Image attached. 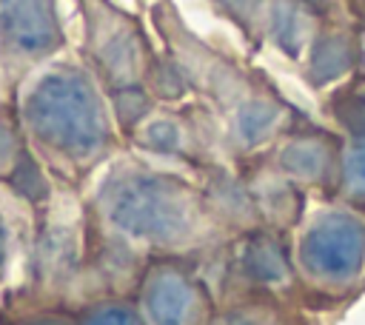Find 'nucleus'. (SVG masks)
Masks as SVG:
<instances>
[{"instance_id": "obj_2", "label": "nucleus", "mask_w": 365, "mask_h": 325, "mask_svg": "<svg viewBox=\"0 0 365 325\" xmlns=\"http://www.w3.org/2000/svg\"><path fill=\"white\" fill-rule=\"evenodd\" d=\"M0 34L26 54L51 51L60 29L46 0H0Z\"/></svg>"}, {"instance_id": "obj_5", "label": "nucleus", "mask_w": 365, "mask_h": 325, "mask_svg": "<svg viewBox=\"0 0 365 325\" xmlns=\"http://www.w3.org/2000/svg\"><path fill=\"white\" fill-rule=\"evenodd\" d=\"M3 265H6V231H3V220H0V277H3Z\"/></svg>"}, {"instance_id": "obj_3", "label": "nucleus", "mask_w": 365, "mask_h": 325, "mask_svg": "<svg viewBox=\"0 0 365 325\" xmlns=\"http://www.w3.org/2000/svg\"><path fill=\"white\" fill-rule=\"evenodd\" d=\"M197 308L194 285L171 271V262L157 265L145 277L143 319L145 325H191Z\"/></svg>"}, {"instance_id": "obj_6", "label": "nucleus", "mask_w": 365, "mask_h": 325, "mask_svg": "<svg viewBox=\"0 0 365 325\" xmlns=\"http://www.w3.org/2000/svg\"><path fill=\"white\" fill-rule=\"evenodd\" d=\"M29 325H68V322H63V319H34Z\"/></svg>"}, {"instance_id": "obj_4", "label": "nucleus", "mask_w": 365, "mask_h": 325, "mask_svg": "<svg viewBox=\"0 0 365 325\" xmlns=\"http://www.w3.org/2000/svg\"><path fill=\"white\" fill-rule=\"evenodd\" d=\"M83 325H145V319L123 302H103L94 311L86 314Z\"/></svg>"}, {"instance_id": "obj_1", "label": "nucleus", "mask_w": 365, "mask_h": 325, "mask_svg": "<svg viewBox=\"0 0 365 325\" xmlns=\"http://www.w3.org/2000/svg\"><path fill=\"white\" fill-rule=\"evenodd\" d=\"M26 117L54 168L86 174L108 154V120L91 83L77 71L46 74L29 94Z\"/></svg>"}]
</instances>
